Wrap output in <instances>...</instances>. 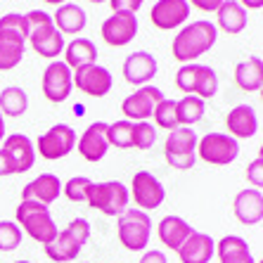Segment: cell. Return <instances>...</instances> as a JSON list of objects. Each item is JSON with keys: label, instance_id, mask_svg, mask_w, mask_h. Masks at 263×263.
Wrapping results in <instances>:
<instances>
[{"label": "cell", "instance_id": "cell-37", "mask_svg": "<svg viewBox=\"0 0 263 263\" xmlns=\"http://www.w3.org/2000/svg\"><path fill=\"white\" fill-rule=\"evenodd\" d=\"M157 142V128L149 121L133 123V147L135 149H149Z\"/></svg>", "mask_w": 263, "mask_h": 263}, {"label": "cell", "instance_id": "cell-31", "mask_svg": "<svg viewBox=\"0 0 263 263\" xmlns=\"http://www.w3.org/2000/svg\"><path fill=\"white\" fill-rule=\"evenodd\" d=\"M26 109H29V95L24 92V88L7 86L5 90H0V114L3 117H24Z\"/></svg>", "mask_w": 263, "mask_h": 263}, {"label": "cell", "instance_id": "cell-11", "mask_svg": "<svg viewBox=\"0 0 263 263\" xmlns=\"http://www.w3.org/2000/svg\"><path fill=\"white\" fill-rule=\"evenodd\" d=\"M76 130L67 123H55L52 128H48L45 133L38 135L36 140V152L48 161H57L64 159L71 149H76Z\"/></svg>", "mask_w": 263, "mask_h": 263}, {"label": "cell", "instance_id": "cell-18", "mask_svg": "<svg viewBox=\"0 0 263 263\" xmlns=\"http://www.w3.org/2000/svg\"><path fill=\"white\" fill-rule=\"evenodd\" d=\"M76 149L81 152V157L90 164L104 159V154L109 149V142H107V123L104 121H95L90 123L81 138H76Z\"/></svg>", "mask_w": 263, "mask_h": 263}, {"label": "cell", "instance_id": "cell-3", "mask_svg": "<svg viewBox=\"0 0 263 263\" xmlns=\"http://www.w3.org/2000/svg\"><path fill=\"white\" fill-rule=\"evenodd\" d=\"M29 22V36L26 43L33 48V52H38L45 60H57L64 52V36L57 31L52 14L43 12V10H31L24 14Z\"/></svg>", "mask_w": 263, "mask_h": 263}, {"label": "cell", "instance_id": "cell-38", "mask_svg": "<svg viewBox=\"0 0 263 263\" xmlns=\"http://www.w3.org/2000/svg\"><path fill=\"white\" fill-rule=\"evenodd\" d=\"M247 180H249L256 190H261V185H263V157L261 154L247 166Z\"/></svg>", "mask_w": 263, "mask_h": 263}, {"label": "cell", "instance_id": "cell-8", "mask_svg": "<svg viewBox=\"0 0 263 263\" xmlns=\"http://www.w3.org/2000/svg\"><path fill=\"white\" fill-rule=\"evenodd\" d=\"M130 195L128 187L121 183V180H107V183H92L90 190H88L86 204L95 211L104 216H111L117 218L119 214H123L128 209Z\"/></svg>", "mask_w": 263, "mask_h": 263}, {"label": "cell", "instance_id": "cell-28", "mask_svg": "<svg viewBox=\"0 0 263 263\" xmlns=\"http://www.w3.org/2000/svg\"><path fill=\"white\" fill-rule=\"evenodd\" d=\"M235 83L245 92H258L263 86V62L258 55L242 60L235 67Z\"/></svg>", "mask_w": 263, "mask_h": 263}, {"label": "cell", "instance_id": "cell-44", "mask_svg": "<svg viewBox=\"0 0 263 263\" xmlns=\"http://www.w3.org/2000/svg\"><path fill=\"white\" fill-rule=\"evenodd\" d=\"M3 140H5V117L0 114V145H3Z\"/></svg>", "mask_w": 263, "mask_h": 263}, {"label": "cell", "instance_id": "cell-16", "mask_svg": "<svg viewBox=\"0 0 263 263\" xmlns=\"http://www.w3.org/2000/svg\"><path fill=\"white\" fill-rule=\"evenodd\" d=\"M102 41L111 48H123L138 36V14L133 12H114L102 22Z\"/></svg>", "mask_w": 263, "mask_h": 263}, {"label": "cell", "instance_id": "cell-46", "mask_svg": "<svg viewBox=\"0 0 263 263\" xmlns=\"http://www.w3.org/2000/svg\"><path fill=\"white\" fill-rule=\"evenodd\" d=\"M92 5H102V3H109V0H90Z\"/></svg>", "mask_w": 263, "mask_h": 263}, {"label": "cell", "instance_id": "cell-2", "mask_svg": "<svg viewBox=\"0 0 263 263\" xmlns=\"http://www.w3.org/2000/svg\"><path fill=\"white\" fill-rule=\"evenodd\" d=\"M29 22L22 12H7L0 17V71H10L24 60Z\"/></svg>", "mask_w": 263, "mask_h": 263}, {"label": "cell", "instance_id": "cell-32", "mask_svg": "<svg viewBox=\"0 0 263 263\" xmlns=\"http://www.w3.org/2000/svg\"><path fill=\"white\" fill-rule=\"evenodd\" d=\"M176 111H178V126H195L204 119V100L195 98V95H183V98L176 102Z\"/></svg>", "mask_w": 263, "mask_h": 263}, {"label": "cell", "instance_id": "cell-47", "mask_svg": "<svg viewBox=\"0 0 263 263\" xmlns=\"http://www.w3.org/2000/svg\"><path fill=\"white\" fill-rule=\"evenodd\" d=\"M14 263H31V261H14Z\"/></svg>", "mask_w": 263, "mask_h": 263}, {"label": "cell", "instance_id": "cell-25", "mask_svg": "<svg viewBox=\"0 0 263 263\" xmlns=\"http://www.w3.org/2000/svg\"><path fill=\"white\" fill-rule=\"evenodd\" d=\"M192 230H195V228H192L185 218H180V216H176V214L164 216V218L159 220V226H157V235H159V239L164 242L166 249H171V251L180 249V245L190 237Z\"/></svg>", "mask_w": 263, "mask_h": 263}, {"label": "cell", "instance_id": "cell-4", "mask_svg": "<svg viewBox=\"0 0 263 263\" xmlns=\"http://www.w3.org/2000/svg\"><path fill=\"white\" fill-rule=\"evenodd\" d=\"M14 223L22 228V233H26L33 242L38 245H50L55 235L60 233L55 218L50 214V206L45 204H38V202H29V199H22V204L17 206L14 211Z\"/></svg>", "mask_w": 263, "mask_h": 263}, {"label": "cell", "instance_id": "cell-29", "mask_svg": "<svg viewBox=\"0 0 263 263\" xmlns=\"http://www.w3.org/2000/svg\"><path fill=\"white\" fill-rule=\"evenodd\" d=\"M64 64L69 69H81V67H88V64H95L98 62V48L92 43L90 38H73L71 43L64 45Z\"/></svg>", "mask_w": 263, "mask_h": 263}, {"label": "cell", "instance_id": "cell-24", "mask_svg": "<svg viewBox=\"0 0 263 263\" xmlns=\"http://www.w3.org/2000/svg\"><path fill=\"white\" fill-rule=\"evenodd\" d=\"M216 254V242L211 235L197 233L192 230L190 237L185 239L180 249H178V258L180 263H209Z\"/></svg>", "mask_w": 263, "mask_h": 263}, {"label": "cell", "instance_id": "cell-22", "mask_svg": "<svg viewBox=\"0 0 263 263\" xmlns=\"http://www.w3.org/2000/svg\"><path fill=\"white\" fill-rule=\"evenodd\" d=\"M60 195H62V180L55 173H41L29 185H24V190H22V199L45 204V206L57 202Z\"/></svg>", "mask_w": 263, "mask_h": 263}, {"label": "cell", "instance_id": "cell-15", "mask_svg": "<svg viewBox=\"0 0 263 263\" xmlns=\"http://www.w3.org/2000/svg\"><path fill=\"white\" fill-rule=\"evenodd\" d=\"M73 88H79L81 92H86L90 98H104L114 86L111 71L102 64H88V67L73 69Z\"/></svg>", "mask_w": 263, "mask_h": 263}, {"label": "cell", "instance_id": "cell-43", "mask_svg": "<svg viewBox=\"0 0 263 263\" xmlns=\"http://www.w3.org/2000/svg\"><path fill=\"white\" fill-rule=\"evenodd\" d=\"M237 3L245 7V10H261L263 7V0H237Z\"/></svg>", "mask_w": 263, "mask_h": 263}, {"label": "cell", "instance_id": "cell-30", "mask_svg": "<svg viewBox=\"0 0 263 263\" xmlns=\"http://www.w3.org/2000/svg\"><path fill=\"white\" fill-rule=\"evenodd\" d=\"M52 22H55L57 31L62 36L64 33H81L88 24V14L81 5H73V3H64L55 10L52 14Z\"/></svg>", "mask_w": 263, "mask_h": 263}, {"label": "cell", "instance_id": "cell-33", "mask_svg": "<svg viewBox=\"0 0 263 263\" xmlns=\"http://www.w3.org/2000/svg\"><path fill=\"white\" fill-rule=\"evenodd\" d=\"M107 142H109V147L130 149L133 147V121L119 119L114 123H107Z\"/></svg>", "mask_w": 263, "mask_h": 263}, {"label": "cell", "instance_id": "cell-48", "mask_svg": "<svg viewBox=\"0 0 263 263\" xmlns=\"http://www.w3.org/2000/svg\"><path fill=\"white\" fill-rule=\"evenodd\" d=\"M76 263H86V261H76Z\"/></svg>", "mask_w": 263, "mask_h": 263}, {"label": "cell", "instance_id": "cell-21", "mask_svg": "<svg viewBox=\"0 0 263 263\" xmlns=\"http://www.w3.org/2000/svg\"><path fill=\"white\" fill-rule=\"evenodd\" d=\"M233 214L242 226H258L263 218V195L256 187H245L235 195Z\"/></svg>", "mask_w": 263, "mask_h": 263}, {"label": "cell", "instance_id": "cell-14", "mask_svg": "<svg viewBox=\"0 0 263 263\" xmlns=\"http://www.w3.org/2000/svg\"><path fill=\"white\" fill-rule=\"evenodd\" d=\"M71 69L64 64L62 60H52L48 64V69L43 71V95L48 102L60 104L64 100H69L73 90V76Z\"/></svg>", "mask_w": 263, "mask_h": 263}, {"label": "cell", "instance_id": "cell-41", "mask_svg": "<svg viewBox=\"0 0 263 263\" xmlns=\"http://www.w3.org/2000/svg\"><path fill=\"white\" fill-rule=\"evenodd\" d=\"M5 176H17V173H14L12 159H10V157H7V152L0 147V178H5Z\"/></svg>", "mask_w": 263, "mask_h": 263}, {"label": "cell", "instance_id": "cell-39", "mask_svg": "<svg viewBox=\"0 0 263 263\" xmlns=\"http://www.w3.org/2000/svg\"><path fill=\"white\" fill-rule=\"evenodd\" d=\"M145 0H109V5L114 12H138Z\"/></svg>", "mask_w": 263, "mask_h": 263}, {"label": "cell", "instance_id": "cell-40", "mask_svg": "<svg viewBox=\"0 0 263 263\" xmlns=\"http://www.w3.org/2000/svg\"><path fill=\"white\" fill-rule=\"evenodd\" d=\"M223 0H187V5L190 7H197V10H202V12H216L220 7Z\"/></svg>", "mask_w": 263, "mask_h": 263}, {"label": "cell", "instance_id": "cell-10", "mask_svg": "<svg viewBox=\"0 0 263 263\" xmlns=\"http://www.w3.org/2000/svg\"><path fill=\"white\" fill-rule=\"evenodd\" d=\"M239 157V140L228 133H206L197 140V159L211 166H228Z\"/></svg>", "mask_w": 263, "mask_h": 263}, {"label": "cell", "instance_id": "cell-23", "mask_svg": "<svg viewBox=\"0 0 263 263\" xmlns=\"http://www.w3.org/2000/svg\"><path fill=\"white\" fill-rule=\"evenodd\" d=\"M228 135H233L235 140H247L258 133V117L251 104H237L235 109L228 111L226 117Z\"/></svg>", "mask_w": 263, "mask_h": 263}, {"label": "cell", "instance_id": "cell-26", "mask_svg": "<svg viewBox=\"0 0 263 263\" xmlns=\"http://www.w3.org/2000/svg\"><path fill=\"white\" fill-rule=\"evenodd\" d=\"M216 256L218 263H256L251 256L249 242L239 235H226L216 242Z\"/></svg>", "mask_w": 263, "mask_h": 263}, {"label": "cell", "instance_id": "cell-42", "mask_svg": "<svg viewBox=\"0 0 263 263\" xmlns=\"http://www.w3.org/2000/svg\"><path fill=\"white\" fill-rule=\"evenodd\" d=\"M138 263H168V261H166V254H164V251L149 249V251H145V254H142V258Z\"/></svg>", "mask_w": 263, "mask_h": 263}, {"label": "cell", "instance_id": "cell-7", "mask_svg": "<svg viewBox=\"0 0 263 263\" xmlns=\"http://www.w3.org/2000/svg\"><path fill=\"white\" fill-rule=\"evenodd\" d=\"M117 230H119V242L128 251H145L152 237V218L147 211L140 209H126L123 214L117 216Z\"/></svg>", "mask_w": 263, "mask_h": 263}, {"label": "cell", "instance_id": "cell-6", "mask_svg": "<svg viewBox=\"0 0 263 263\" xmlns=\"http://www.w3.org/2000/svg\"><path fill=\"white\" fill-rule=\"evenodd\" d=\"M176 86L185 95H195L199 100H211L218 92V76L209 64L187 62L176 71Z\"/></svg>", "mask_w": 263, "mask_h": 263}, {"label": "cell", "instance_id": "cell-1", "mask_svg": "<svg viewBox=\"0 0 263 263\" xmlns=\"http://www.w3.org/2000/svg\"><path fill=\"white\" fill-rule=\"evenodd\" d=\"M216 41H218V29L214 26V22L197 19V22L183 26L176 33L173 45H171L173 57L178 62H183V64L195 62L197 57H202L204 52H209V50L214 48Z\"/></svg>", "mask_w": 263, "mask_h": 263}, {"label": "cell", "instance_id": "cell-27", "mask_svg": "<svg viewBox=\"0 0 263 263\" xmlns=\"http://www.w3.org/2000/svg\"><path fill=\"white\" fill-rule=\"evenodd\" d=\"M216 19H218V26H216V29L226 31L230 36L242 33V31L247 29V22H249L247 10L239 5L237 0H223L220 7L216 10Z\"/></svg>", "mask_w": 263, "mask_h": 263}, {"label": "cell", "instance_id": "cell-34", "mask_svg": "<svg viewBox=\"0 0 263 263\" xmlns=\"http://www.w3.org/2000/svg\"><path fill=\"white\" fill-rule=\"evenodd\" d=\"M154 121L159 128H166V130H173L178 128V111H176V100H168L164 98L152 111Z\"/></svg>", "mask_w": 263, "mask_h": 263}, {"label": "cell", "instance_id": "cell-17", "mask_svg": "<svg viewBox=\"0 0 263 263\" xmlns=\"http://www.w3.org/2000/svg\"><path fill=\"white\" fill-rule=\"evenodd\" d=\"M190 17V5L187 0H157L149 10L152 24L161 31H173L183 26Z\"/></svg>", "mask_w": 263, "mask_h": 263}, {"label": "cell", "instance_id": "cell-13", "mask_svg": "<svg viewBox=\"0 0 263 263\" xmlns=\"http://www.w3.org/2000/svg\"><path fill=\"white\" fill-rule=\"evenodd\" d=\"M164 100V92L161 88L147 83V86H140L135 92H130L128 98L121 102V111H123V119L126 121H147L152 117L154 107Z\"/></svg>", "mask_w": 263, "mask_h": 263}, {"label": "cell", "instance_id": "cell-12", "mask_svg": "<svg viewBox=\"0 0 263 263\" xmlns=\"http://www.w3.org/2000/svg\"><path fill=\"white\" fill-rule=\"evenodd\" d=\"M130 199L135 202V209L140 211H154L159 209L166 199V187L161 185V180L149 171H138L130 180Z\"/></svg>", "mask_w": 263, "mask_h": 263}, {"label": "cell", "instance_id": "cell-35", "mask_svg": "<svg viewBox=\"0 0 263 263\" xmlns=\"http://www.w3.org/2000/svg\"><path fill=\"white\" fill-rule=\"evenodd\" d=\"M22 228L14 223V220H0V251H14L22 245Z\"/></svg>", "mask_w": 263, "mask_h": 263}, {"label": "cell", "instance_id": "cell-45", "mask_svg": "<svg viewBox=\"0 0 263 263\" xmlns=\"http://www.w3.org/2000/svg\"><path fill=\"white\" fill-rule=\"evenodd\" d=\"M48 5H55V7H60V5H64V3H69V0H45Z\"/></svg>", "mask_w": 263, "mask_h": 263}, {"label": "cell", "instance_id": "cell-9", "mask_svg": "<svg viewBox=\"0 0 263 263\" xmlns=\"http://www.w3.org/2000/svg\"><path fill=\"white\" fill-rule=\"evenodd\" d=\"M197 133L187 126H178L168 130V138L164 142V157L166 164L176 171H187L197 161Z\"/></svg>", "mask_w": 263, "mask_h": 263}, {"label": "cell", "instance_id": "cell-36", "mask_svg": "<svg viewBox=\"0 0 263 263\" xmlns=\"http://www.w3.org/2000/svg\"><path fill=\"white\" fill-rule=\"evenodd\" d=\"M90 185H92V180H90V178H86V176H73V178H69L67 183H64V197H67L69 202H73V204L86 202Z\"/></svg>", "mask_w": 263, "mask_h": 263}, {"label": "cell", "instance_id": "cell-5", "mask_svg": "<svg viewBox=\"0 0 263 263\" xmlns=\"http://www.w3.org/2000/svg\"><path fill=\"white\" fill-rule=\"evenodd\" d=\"M90 239V223L86 218H73L64 230L55 235V239L45 245V256L55 263H69L76 261V256L81 254V249L86 247V242Z\"/></svg>", "mask_w": 263, "mask_h": 263}, {"label": "cell", "instance_id": "cell-19", "mask_svg": "<svg viewBox=\"0 0 263 263\" xmlns=\"http://www.w3.org/2000/svg\"><path fill=\"white\" fill-rule=\"evenodd\" d=\"M157 71H159L157 60H154L152 52H145V50L130 52L123 62V79L128 81L130 86H147L157 76Z\"/></svg>", "mask_w": 263, "mask_h": 263}, {"label": "cell", "instance_id": "cell-20", "mask_svg": "<svg viewBox=\"0 0 263 263\" xmlns=\"http://www.w3.org/2000/svg\"><path fill=\"white\" fill-rule=\"evenodd\" d=\"M3 149L7 152V157L12 159L14 164V173H26L31 171V166L36 164V147H33V142H31L29 135L24 133H12L7 135L5 142H3Z\"/></svg>", "mask_w": 263, "mask_h": 263}]
</instances>
